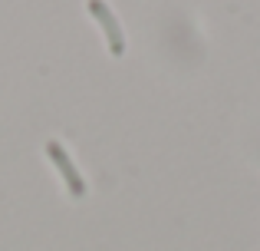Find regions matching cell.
<instances>
[{
	"mask_svg": "<svg viewBox=\"0 0 260 251\" xmlns=\"http://www.w3.org/2000/svg\"><path fill=\"white\" fill-rule=\"evenodd\" d=\"M46 155H50V162L59 169V175H63L70 195H73V199H83V195H86V179H83V172L76 169V162L70 159V152H66L56 139H50V142H46Z\"/></svg>",
	"mask_w": 260,
	"mask_h": 251,
	"instance_id": "cell-1",
	"label": "cell"
},
{
	"mask_svg": "<svg viewBox=\"0 0 260 251\" xmlns=\"http://www.w3.org/2000/svg\"><path fill=\"white\" fill-rule=\"evenodd\" d=\"M89 13L99 20L102 33H106V40H109V50H112L115 57H122V53H125V33H122V26H119V17L109 10L106 0H89Z\"/></svg>",
	"mask_w": 260,
	"mask_h": 251,
	"instance_id": "cell-2",
	"label": "cell"
}]
</instances>
